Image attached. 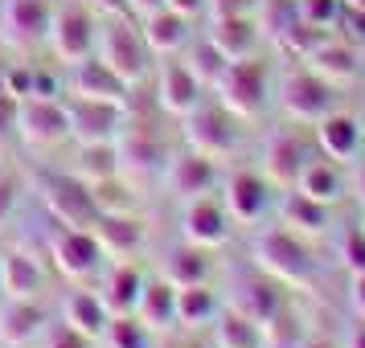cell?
Here are the masks:
<instances>
[{
    "mask_svg": "<svg viewBox=\"0 0 365 348\" xmlns=\"http://www.w3.org/2000/svg\"><path fill=\"white\" fill-rule=\"evenodd\" d=\"M185 139H189V148L201 152V156H210V160H222V156H230L238 148V139H242V119L226 111L222 102H197L189 115H185Z\"/></svg>",
    "mask_w": 365,
    "mask_h": 348,
    "instance_id": "1",
    "label": "cell"
},
{
    "mask_svg": "<svg viewBox=\"0 0 365 348\" xmlns=\"http://www.w3.org/2000/svg\"><path fill=\"white\" fill-rule=\"evenodd\" d=\"M255 266L279 283H308L316 270V258L299 242L296 230H267L255 238Z\"/></svg>",
    "mask_w": 365,
    "mask_h": 348,
    "instance_id": "2",
    "label": "cell"
},
{
    "mask_svg": "<svg viewBox=\"0 0 365 348\" xmlns=\"http://www.w3.org/2000/svg\"><path fill=\"white\" fill-rule=\"evenodd\" d=\"M95 58H103L107 66L115 70L123 83H140L148 74V58L152 50L144 46V33L135 29L128 17H111L99 29V41H95Z\"/></svg>",
    "mask_w": 365,
    "mask_h": 348,
    "instance_id": "3",
    "label": "cell"
},
{
    "mask_svg": "<svg viewBox=\"0 0 365 348\" xmlns=\"http://www.w3.org/2000/svg\"><path fill=\"white\" fill-rule=\"evenodd\" d=\"M214 95L238 119H255L267 107V66L259 58H238L222 70V78L214 83Z\"/></svg>",
    "mask_w": 365,
    "mask_h": 348,
    "instance_id": "4",
    "label": "cell"
},
{
    "mask_svg": "<svg viewBox=\"0 0 365 348\" xmlns=\"http://www.w3.org/2000/svg\"><path fill=\"white\" fill-rule=\"evenodd\" d=\"M279 107L296 123H320V119L336 111V86L324 83L316 70H287L279 78Z\"/></svg>",
    "mask_w": 365,
    "mask_h": 348,
    "instance_id": "5",
    "label": "cell"
},
{
    "mask_svg": "<svg viewBox=\"0 0 365 348\" xmlns=\"http://www.w3.org/2000/svg\"><path fill=\"white\" fill-rule=\"evenodd\" d=\"M95 41H99V29H95V17L86 13L83 4H66V9H53V21H50V46L53 53L74 66L95 53Z\"/></svg>",
    "mask_w": 365,
    "mask_h": 348,
    "instance_id": "6",
    "label": "cell"
},
{
    "mask_svg": "<svg viewBox=\"0 0 365 348\" xmlns=\"http://www.w3.org/2000/svg\"><path fill=\"white\" fill-rule=\"evenodd\" d=\"M17 135L37 148H53L70 135L66 99H21L17 107Z\"/></svg>",
    "mask_w": 365,
    "mask_h": 348,
    "instance_id": "7",
    "label": "cell"
},
{
    "mask_svg": "<svg viewBox=\"0 0 365 348\" xmlns=\"http://www.w3.org/2000/svg\"><path fill=\"white\" fill-rule=\"evenodd\" d=\"M70 115V135L78 144H95V139H119L123 135V102H103V99H66Z\"/></svg>",
    "mask_w": 365,
    "mask_h": 348,
    "instance_id": "8",
    "label": "cell"
},
{
    "mask_svg": "<svg viewBox=\"0 0 365 348\" xmlns=\"http://www.w3.org/2000/svg\"><path fill=\"white\" fill-rule=\"evenodd\" d=\"M50 21H53L50 0H4L0 4V33L17 50L50 41Z\"/></svg>",
    "mask_w": 365,
    "mask_h": 348,
    "instance_id": "9",
    "label": "cell"
},
{
    "mask_svg": "<svg viewBox=\"0 0 365 348\" xmlns=\"http://www.w3.org/2000/svg\"><path fill=\"white\" fill-rule=\"evenodd\" d=\"M41 197H46L50 213L62 226H95V217H99L95 193L78 176H50V181L41 184Z\"/></svg>",
    "mask_w": 365,
    "mask_h": 348,
    "instance_id": "10",
    "label": "cell"
},
{
    "mask_svg": "<svg viewBox=\"0 0 365 348\" xmlns=\"http://www.w3.org/2000/svg\"><path fill=\"white\" fill-rule=\"evenodd\" d=\"M181 230H185L189 242H197V246H205V250L222 246V242L230 238V209H226V201L210 197V193L185 201Z\"/></svg>",
    "mask_w": 365,
    "mask_h": 348,
    "instance_id": "11",
    "label": "cell"
},
{
    "mask_svg": "<svg viewBox=\"0 0 365 348\" xmlns=\"http://www.w3.org/2000/svg\"><path fill=\"white\" fill-rule=\"evenodd\" d=\"M214 184H217V160H210V156H201L193 148L181 152V156H173L165 164V189L181 201L214 193Z\"/></svg>",
    "mask_w": 365,
    "mask_h": 348,
    "instance_id": "12",
    "label": "cell"
},
{
    "mask_svg": "<svg viewBox=\"0 0 365 348\" xmlns=\"http://www.w3.org/2000/svg\"><path fill=\"white\" fill-rule=\"evenodd\" d=\"M53 263L62 275L70 279H86V275H95L103 263V246L95 230H83V226H66V230L53 238Z\"/></svg>",
    "mask_w": 365,
    "mask_h": 348,
    "instance_id": "13",
    "label": "cell"
},
{
    "mask_svg": "<svg viewBox=\"0 0 365 348\" xmlns=\"http://www.w3.org/2000/svg\"><path fill=\"white\" fill-rule=\"evenodd\" d=\"M70 90H74L78 99H103V102H123V107H128L132 83H123L103 58L91 53V58H83V62L70 66Z\"/></svg>",
    "mask_w": 365,
    "mask_h": 348,
    "instance_id": "14",
    "label": "cell"
},
{
    "mask_svg": "<svg viewBox=\"0 0 365 348\" xmlns=\"http://www.w3.org/2000/svg\"><path fill=\"white\" fill-rule=\"evenodd\" d=\"M46 328H50V320L37 307V299L4 295V303H0V344L29 348Z\"/></svg>",
    "mask_w": 365,
    "mask_h": 348,
    "instance_id": "15",
    "label": "cell"
},
{
    "mask_svg": "<svg viewBox=\"0 0 365 348\" xmlns=\"http://www.w3.org/2000/svg\"><path fill=\"white\" fill-rule=\"evenodd\" d=\"M312 160L308 152V139L296 132H275L267 139V152H263V164H267V181L279 184V189H292L299 176V168Z\"/></svg>",
    "mask_w": 365,
    "mask_h": 348,
    "instance_id": "16",
    "label": "cell"
},
{
    "mask_svg": "<svg viewBox=\"0 0 365 348\" xmlns=\"http://www.w3.org/2000/svg\"><path fill=\"white\" fill-rule=\"evenodd\" d=\"M160 107H165L168 115H189L197 102H205V86L197 83V74L185 66V62H177L173 53H168V62H160Z\"/></svg>",
    "mask_w": 365,
    "mask_h": 348,
    "instance_id": "17",
    "label": "cell"
},
{
    "mask_svg": "<svg viewBox=\"0 0 365 348\" xmlns=\"http://www.w3.org/2000/svg\"><path fill=\"white\" fill-rule=\"evenodd\" d=\"M230 307L263 324L267 315H275L283 307V299H279L275 279H271L267 270H247V275H238V283H234V303Z\"/></svg>",
    "mask_w": 365,
    "mask_h": 348,
    "instance_id": "18",
    "label": "cell"
},
{
    "mask_svg": "<svg viewBox=\"0 0 365 348\" xmlns=\"http://www.w3.org/2000/svg\"><path fill=\"white\" fill-rule=\"evenodd\" d=\"M226 209L238 221H259L271 209V181L259 172H234L226 181Z\"/></svg>",
    "mask_w": 365,
    "mask_h": 348,
    "instance_id": "19",
    "label": "cell"
},
{
    "mask_svg": "<svg viewBox=\"0 0 365 348\" xmlns=\"http://www.w3.org/2000/svg\"><path fill=\"white\" fill-rule=\"evenodd\" d=\"M316 144H320V152H324L329 160H353L365 144V132L353 115L329 111V115L316 123Z\"/></svg>",
    "mask_w": 365,
    "mask_h": 348,
    "instance_id": "20",
    "label": "cell"
},
{
    "mask_svg": "<svg viewBox=\"0 0 365 348\" xmlns=\"http://www.w3.org/2000/svg\"><path fill=\"white\" fill-rule=\"evenodd\" d=\"M135 320L152 332H168L177 328V287L168 279H144L140 299H135Z\"/></svg>",
    "mask_w": 365,
    "mask_h": 348,
    "instance_id": "21",
    "label": "cell"
},
{
    "mask_svg": "<svg viewBox=\"0 0 365 348\" xmlns=\"http://www.w3.org/2000/svg\"><path fill=\"white\" fill-rule=\"evenodd\" d=\"M304 62H308V70H316V74L332 86H345L361 74V62H357L353 41H341V37H329L324 46H316Z\"/></svg>",
    "mask_w": 365,
    "mask_h": 348,
    "instance_id": "22",
    "label": "cell"
},
{
    "mask_svg": "<svg viewBox=\"0 0 365 348\" xmlns=\"http://www.w3.org/2000/svg\"><path fill=\"white\" fill-rule=\"evenodd\" d=\"M95 238H99L103 254L128 258L144 246V221L135 213H99L95 217Z\"/></svg>",
    "mask_w": 365,
    "mask_h": 348,
    "instance_id": "23",
    "label": "cell"
},
{
    "mask_svg": "<svg viewBox=\"0 0 365 348\" xmlns=\"http://www.w3.org/2000/svg\"><path fill=\"white\" fill-rule=\"evenodd\" d=\"M140 33H144V46H148L152 53H160V58H168V53H177L189 41V17H181V13H173V9H156V13H148L144 17V25H140Z\"/></svg>",
    "mask_w": 365,
    "mask_h": 348,
    "instance_id": "24",
    "label": "cell"
},
{
    "mask_svg": "<svg viewBox=\"0 0 365 348\" xmlns=\"http://www.w3.org/2000/svg\"><path fill=\"white\" fill-rule=\"evenodd\" d=\"M62 315H66L70 328L78 332V336H86V340H99L103 328H107V320H111L103 295H99V291H86V287L70 291L66 303H62Z\"/></svg>",
    "mask_w": 365,
    "mask_h": 348,
    "instance_id": "25",
    "label": "cell"
},
{
    "mask_svg": "<svg viewBox=\"0 0 365 348\" xmlns=\"http://www.w3.org/2000/svg\"><path fill=\"white\" fill-rule=\"evenodd\" d=\"M41 287H46V275H41L37 258H29L25 250H9V254H0V291H4V295L37 299Z\"/></svg>",
    "mask_w": 365,
    "mask_h": 348,
    "instance_id": "26",
    "label": "cell"
},
{
    "mask_svg": "<svg viewBox=\"0 0 365 348\" xmlns=\"http://www.w3.org/2000/svg\"><path fill=\"white\" fill-rule=\"evenodd\" d=\"M205 37H210L230 62H238V58H255V50H259V29H255V21L250 17H214Z\"/></svg>",
    "mask_w": 365,
    "mask_h": 348,
    "instance_id": "27",
    "label": "cell"
},
{
    "mask_svg": "<svg viewBox=\"0 0 365 348\" xmlns=\"http://www.w3.org/2000/svg\"><path fill=\"white\" fill-rule=\"evenodd\" d=\"M292 189H299L304 197H312V201L332 205V201L345 197V176H341L336 160H308V164L299 168V176Z\"/></svg>",
    "mask_w": 365,
    "mask_h": 348,
    "instance_id": "28",
    "label": "cell"
},
{
    "mask_svg": "<svg viewBox=\"0 0 365 348\" xmlns=\"http://www.w3.org/2000/svg\"><path fill=\"white\" fill-rule=\"evenodd\" d=\"M123 172V160H119V139H95V144H78V164H74V176L78 181H111Z\"/></svg>",
    "mask_w": 365,
    "mask_h": 348,
    "instance_id": "29",
    "label": "cell"
},
{
    "mask_svg": "<svg viewBox=\"0 0 365 348\" xmlns=\"http://www.w3.org/2000/svg\"><path fill=\"white\" fill-rule=\"evenodd\" d=\"M279 217H283V226H292L296 233H324L332 221V205L312 201V197H304L299 189H292L279 205Z\"/></svg>",
    "mask_w": 365,
    "mask_h": 348,
    "instance_id": "30",
    "label": "cell"
},
{
    "mask_svg": "<svg viewBox=\"0 0 365 348\" xmlns=\"http://www.w3.org/2000/svg\"><path fill=\"white\" fill-rule=\"evenodd\" d=\"M222 303H217L214 287L210 283H189L177 287V324L181 328H201V324H214Z\"/></svg>",
    "mask_w": 365,
    "mask_h": 348,
    "instance_id": "31",
    "label": "cell"
},
{
    "mask_svg": "<svg viewBox=\"0 0 365 348\" xmlns=\"http://www.w3.org/2000/svg\"><path fill=\"white\" fill-rule=\"evenodd\" d=\"M214 348H263V324L242 312H217L214 320Z\"/></svg>",
    "mask_w": 365,
    "mask_h": 348,
    "instance_id": "32",
    "label": "cell"
},
{
    "mask_svg": "<svg viewBox=\"0 0 365 348\" xmlns=\"http://www.w3.org/2000/svg\"><path fill=\"white\" fill-rule=\"evenodd\" d=\"M140 287H144V275L135 270L132 263H115L107 270V279H103V303H107V312H132L135 299H140Z\"/></svg>",
    "mask_w": 365,
    "mask_h": 348,
    "instance_id": "33",
    "label": "cell"
},
{
    "mask_svg": "<svg viewBox=\"0 0 365 348\" xmlns=\"http://www.w3.org/2000/svg\"><path fill=\"white\" fill-rule=\"evenodd\" d=\"M165 279L173 287H189V283H205L210 279V250L189 242V246H177L165 258Z\"/></svg>",
    "mask_w": 365,
    "mask_h": 348,
    "instance_id": "34",
    "label": "cell"
},
{
    "mask_svg": "<svg viewBox=\"0 0 365 348\" xmlns=\"http://www.w3.org/2000/svg\"><path fill=\"white\" fill-rule=\"evenodd\" d=\"M308 344V332H304V320L296 312L279 307L275 315L263 320V348H304Z\"/></svg>",
    "mask_w": 365,
    "mask_h": 348,
    "instance_id": "35",
    "label": "cell"
},
{
    "mask_svg": "<svg viewBox=\"0 0 365 348\" xmlns=\"http://www.w3.org/2000/svg\"><path fill=\"white\" fill-rule=\"evenodd\" d=\"M152 336H156V332L144 328V324L135 320V312H115L107 320V328H103L107 348H152Z\"/></svg>",
    "mask_w": 365,
    "mask_h": 348,
    "instance_id": "36",
    "label": "cell"
},
{
    "mask_svg": "<svg viewBox=\"0 0 365 348\" xmlns=\"http://www.w3.org/2000/svg\"><path fill=\"white\" fill-rule=\"evenodd\" d=\"M185 66H189L193 74H197V83L205 86V90H214V83L222 78V70L230 66V58H226V53L217 50L214 41H210V37H205V41H197V46H193V53L185 58Z\"/></svg>",
    "mask_w": 365,
    "mask_h": 348,
    "instance_id": "37",
    "label": "cell"
},
{
    "mask_svg": "<svg viewBox=\"0 0 365 348\" xmlns=\"http://www.w3.org/2000/svg\"><path fill=\"white\" fill-rule=\"evenodd\" d=\"M128 156H135L132 164H140V172H152V168L168 164V160H165V144H160L156 135H148L144 127H135V132L123 139V148H119V160H128Z\"/></svg>",
    "mask_w": 365,
    "mask_h": 348,
    "instance_id": "38",
    "label": "cell"
},
{
    "mask_svg": "<svg viewBox=\"0 0 365 348\" xmlns=\"http://www.w3.org/2000/svg\"><path fill=\"white\" fill-rule=\"evenodd\" d=\"M91 193H95V205H99V213H135V201H140L132 189H128V184H119V176L91 184Z\"/></svg>",
    "mask_w": 365,
    "mask_h": 348,
    "instance_id": "39",
    "label": "cell"
},
{
    "mask_svg": "<svg viewBox=\"0 0 365 348\" xmlns=\"http://www.w3.org/2000/svg\"><path fill=\"white\" fill-rule=\"evenodd\" d=\"M296 13L299 21H308L316 29H332L341 21V13H345V4L341 0H296Z\"/></svg>",
    "mask_w": 365,
    "mask_h": 348,
    "instance_id": "40",
    "label": "cell"
},
{
    "mask_svg": "<svg viewBox=\"0 0 365 348\" xmlns=\"http://www.w3.org/2000/svg\"><path fill=\"white\" fill-rule=\"evenodd\" d=\"M341 263L349 266V275H365V226H349L341 238Z\"/></svg>",
    "mask_w": 365,
    "mask_h": 348,
    "instance_id": "41",
    "label": "cell"
},
{
    "mask_svg": "<svg viewBox=\"0 0 365 348\" xmlns=\"http://www.w3.org/2000/svg\"><path fill=\"white\" fill-rule=\"evenodd\" d=\"M296 17H299V13H296V0H275L271 9H263V21H267V29H271V37H275V41L287 33V25H292Z\"/></svg>",
    "mask_w": 365,
    "mask_h": 348,
    "instance_id": "42",
    "label": "cell"
},
{
    "mask_svg": "<svg viewBox=\"0 0 365 348\" xmlns=\"http://www.w3.org/2000/svg\"><path fill=\"white\" fill-rule=\"evenodd\" d=\"M263 0H205L210 17H250Z\"/></svg>",
    "mask_w": 365,
    "mask_h": 348,
    "instance_id": "43",
    "label": "cell"
},
{
    "mask_svg": "<svg viewBox=\"0 0 365 348\" xmlns=\"http://www.w3.org/2000/svg\"><path fill=\"white\" fill-rule=\"evenodd\" d=\"M17 201H21V181L13 176V172H4V168H0V221H4V217H13Z\"/></svg>",
    "mask_w": 365,
    "mask_h": 348,
    "instance_id": "44",
    "label": "cell"
},
{
    "mask_svg": "<svg viewBox=\"0 0 365 348\" xmlns=\"http://www.w3.org/2000/svg\"><path fill=\"white\" fill-rule=\"evenodd\" d=\"M46 348H86V336L70 328V324H58V328H46Z\"/></svg>",
    "mask_w": 365,
    "mask_h": 348,
    "instance_id": "45",
    "label": "cell"
},
{
    "mask_svg": "<svg viewBox=\"0 0 365 348\" xmlns=\"http://www.w3.org/2000/svg\"><path fill=\"white\" fill-rule=\"evenodd\" d=\"M17 107H21V99H17V95L0 90V144H4L9 135L17 132Z\"/></svg>",
    "mask_w": 365,
    "mask_h": 348,
    "instance_id": "46",
    "label": "cell"
},
{
    "mask_svg": "<svg viewBox=\"0 0 365 348\" xmlns=\"http://www.w3.org/2000/svg\"><path fill=\"white\" fill-rule=\"evenodd\" d=\"M336 25L349 29V41H365V9H345Z\"/></svg>",
    "mask_w": 365,
    "mask_h": 348,
    "instance_id": "47",
    "label": "cell"
},
{
    "mask_svg": "<svg viewBox=\"0 0 365 348\" xmlns=\"http://www.w3.org/2000/svg\"><path fill=\"white\" fill-rule=\"evenodd\" d=\"M165 9L181 13V17H201L205 13V0H165Z\"/></svg>",
    "mask_w": 365,
    "mask_h": 348,
    "instance_id": "48",
    "label": "cell"
},
{
    "mask_svg": "<svg viewBox=\"0 0 365 348\" xmlns=\"http://www.w3.org/2000/svg\"><path fill=\"white\" fill-rule=\"evenodd\" d=\"M349 303L357 307V315H365V275H353V283H349Z\"/></svg>",
    "mask_w": 365,
    "mask_h": 348,
    "instance_id": "49",
    "label": "cell"
},
{
    "mask_svg": "<svg viewBox=\"0 0 365 348\" xmlns=\"http://www.w3.org/2000/svg\"><path fill=\"white\" fill-rule=\"evenodd\" d=\"M103 17H128V0H91Z\"/></svg>",
    "mask_w": 365,
    "mask_h": 348,
    "instance_id": "50",
    "label": "cell"
},
{
    "mask_svg": "<svg viewBox=\"0 0 365 348\" xmlns=\"http://www.w3.org/2000/svg\"><path fill=\"white\" fill-rule=\"evenodd\" d=\"M165 0H128V13H135V17H148V13H156Z\"/></svg>",
    "mask_w": 365,
    "mask_h": 348,
    "instance_id": "51",
    "label": "cell"
},
{
    "mask_svg": "<svg viewBox=\"0 0 365 348\" xmlns=\"http://www.w3.org/2000/svg\"><path fill=\"white\" fill-rule=\"evenodd\" d=\"M345 348H365V320H361V324H353V328H349Z\"/></svg>",
    "mask_w": 365,
    "mask_h": 348,
    "instance_id": "52",
    "label": "cell"
},
{
    "mask_svg": "<svg viewBox=\"0 0 365 348\" xmlns=\"http://www.w3.org/2000/svg\"><path fill=\"white\" fill-rule=\"evenodd\" d=\"M357 193H361V201H365V160L357 164Z\"/></svg>",
    "mask_w": 365,
    "mask_h": 348,
    "instance_id": "53",
    "label": "cell"
},
{
    "mask_svg": "<svg viewBox=\"0 0 365 348\" xmlns=\"http://www.w3.org/2000/svg\"><path fill=\"white\" fill-rule=\"evenodd\" d=\"M345 9H365V0H341Z\"/></svg>",
    "mask_w": 365,
    "mask_h": 348,
    "instance_id": "54",
    "label": "cell"
},
{
    "mask_svg": "<svg viewBox=\"0 0 365 348\" xmlns=\"http://www.w3.org/2000/svg\"><path fill=\"white\" fill-rule=\"evenodd\" d=\"M4 70H9V66H4V62H0V90H4Z\"/></svg>",
    "mask_w": 365,
    "mask_h": 348,
    "instance_id": "55",
    "label": "cell"
},
{
    "mask_svg": "<svg viewBox=\"0 0 365 348\" xmlns=\"http://www.w3.org/2000/svg\"><path fill=\"white\" fill-rule=\"evenodd\" d=\"M189 348H214V344H189Z\"/></svg>",
    "mask_w": 365,
    "mask_h": 348,
    "instance_id": "56",
    "label": "cell"
},
{
    "mask_svg": "<svg viewBox=\"0 0 365 348\" xmlns=\"http://www.w3.org/2000/svg\"><path fill=\"white\" fill-rule=\"evenodd\" d=\"M304 348H324V344H304Z\"/></svg>",
    "mask_w": 365,
    "mask_h": 348,
    "instance_id": "57",
    "label": "cell"
},
{
    "mask_svg": "<svg viewBox=\"0 0 365 348\" xmlns=\"http://www.w3.org/2000/svg\"><path fill=\"white\" fill-rule=\"evenodd\" d=\"M361 132H365V123H361Z\"/></svg>",
    "mask_w": 365,
    "mask_h": 348,
    "instance_id": "58",
    "label": "cell"
}]
</instances>
